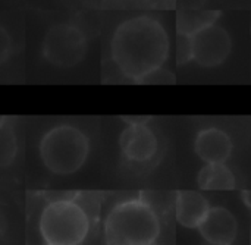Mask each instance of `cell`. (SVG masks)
Here are the masks:
<instances>
[{
  "instance_id": "cell-1",
  "label": "cell",
  "mask_w": 251,
  "mask_h": 245,
  "mask_svg": "<svg viewBox=\"0 0 251 245\" xmlns=\"http://www.w3.org/2000/svg\"><path fill=\"white\" fill-rule=\"evenodd\" d=\"M169 35L163 24L149 15L129 18L118 25L110 41V56L119 72L141 84L169 57Z\"/></svg>"
},
{
  "instance_id": "cell-2",
  "label": "cell",
  "mask_w": 251,
  "mask_h": 245,
  "mask_svg": "<svg viewBox=\"0 0 251 245\" xmlns=\"http://www.w3.org/2000/svg\"><path fill=\"white\" fill-rule=\"evenodd\" d=\"M160 231L159 215L141 197L118 203L104 220L107 245H154Z\"/></svg>"
},
{
  "instance_id": "cell-3",
  "label": "cell",
  "mask_w": 251,
  "mask_h": 245,
  "mask_svg": "<svg viewBox=\"0 0 251 245\" xmlns=\"http://www.w3.org/2000/svg\"><path fill=\"white\" fill-rule=\"evenodd\" d=\"M38 151L43 165L51 173L66 176L78 172L87 162L90 140L78 126L60 123L41 137Z\"/></svg>"
},
{
  "instance_id": "cell-4",
  "label": "cell",
  "mask_w": 251,
  "mask_h": 245,
  "mask_svg": "<svg viewBox=\"0 0 251 245\" xmlns=\"http://www.w3.org/2000/svg\"><path fill=\"white\" fill-rule=\"evenodd\" d=\"M38 229L46 245H81L90 232V216L74 198L53 200L43 209Z\"/></svg>"
},
{
  "instance_id": "cell-5",
  "label": "cell",
  "mask_w": 251,
  "mask_h": 245,
  "mask_svg": "<svg viewBox=\"0 0 251 245\" xmlns=\"http://www.w3.org/2000/svg\"><path fill=\"white\" fill-rule=\"evenodd\" d=\"M88 44L84 32L72 24L53 25L44 34L41 53L43 57L57 68H74L87 54Z\"/></svg>"
},
{
  "instance_id": "cell-6",
  "label": "cell",
  "mask_w": 251,
  "mask_h": 245,
  "mask_svg": "<svg viewBox=\"0 0 251 245\" xmlns=\"http://www.w3.org/2000/svg\"><path fill=\"white\" fill-rule=\"evenodd\" d=\"M232 51V38L229 32L212 24L191 37V60L203 68H216L222 65Z\"/></svg>"
},
{
  "instance_id": "cell-7",
  "label": "cell",
  "mask_w": 251,
  "mask_h": 245,
  "mask_svg": "<svg viewBox=\"0 0 251 245\" xmlns=\"http://www.w3.org/2000/svg\"><path fill=\"white\" fill-rule=\"evenodd\" d=\"M122 156L137 165L151 162L159 151V138L146 122H131L119 138Z\"/></svg>"
},
{
  "instance_id": "cell-8",
  "label": "cell",
  "mask_w": 251,
  "mask_h": 245,
  "mask_svg": "<svg viewBox=\"0 0 251 245\" xmlns=\"http://www.w3.org/2000/svg\"><path fill=\"white\" fill-rule=\"evenodd\" d=\"M197 231L209 244L232 245L238 234V222L228 209L216 206L210 207Z\"/></svg>"
},
{
  "instance_id": "cell-9",
  "label": "cell",
  "mask_w": 251,
  "mask_h": 245,
  "mask_svg": "<svg viewBox=\"0 0 251 245\" xmlns=\"http://www.w3.org/2000/svg\"><path fill=\"white\" fill-rule=\"evenodd\" d=\"M232 150L231 137L221 128H204L194 140V151L204 163H226Z\"/></svg>"
},
{
  "instance_id": "cell-10",
  "label": "cell",
  "mask_w": 251,
  "mask_h": 245,
  "mask_svg": "<svg viewBox=\"0 0 251 245\" xmlns=\"http://www.w3.org/2000/svg\"><path fill=\"white\" fill-rule=\"evenodd\" d=\"M209 210L207 198L197 191H178L175 196V218L184 228L197 229Z\"/></svg>"
},
{
  "instance_id": "cell-11",
  "label": "cell",
  "mask_w": 251,
  "mask_h": 245,
  "mask_svg": "<svg viewBox=\"0 0 251 245\" xmlns=\"http://www.w3.org/2000/svg\"><path fill=\"white\" fill-rule=\"evenodd\" d=\"M197 184L204 191H229L235 188L237 179L226 163H206L199 172Z\"/></svg>"
},
{
  "instance_id": "cell-12",
  "label": "cell",
  "mask_w": 251,
  "mask_h": 245,
  "mask_svg": "<svg viewBox=\"0 0 251 245\" xmlns=\"http://www.w3.org/2000/svg\"><path fill=\"white\" fill-rule=\"evenodd\" d=\"M221 13L215 10H182L176 18L178 34L193 37L200 29L216 24Z\"/></svg>"
},
{
  "instance_id": "cell-13",
  "label": "cell",
  "mask_w": 251,
  "mask_h": 245,
  "mask_svg": "<svg viewBox=\"0 0 251 245\" xmlns=\"http://www.w3.org/2000/svg\"><path fill=\"white\" fill-rule=\"evenodd\" d=\"M18 153V140L13 128L6 123L0 128V168L9 166Z\"/></svg>"
},
{
  "instance_id": "cell-14",
  "label": "cell",
  "mask_w": 251,
  "mask_h": 245,
  "mask_svg": "<svg viewBox=\"0 0 251 245\" xmlns=\"http://www.w3.org/2000/svg\"><path fill=\"white\" fill-rule=\"evenodd\" d=\"M176 62H178V65H185V63L191 62V37L178 34Z\"/></svg>"
},
{
  "instance_id": "cell-15",
  "label": "cell",
  "mask_w": 251,
  "mask_h": 245,
  "mask_svg": "<svg viewBox=\"0 0 251 245\" xmlns=\"http://www.w3.org/2000/svg\"><path fill=\"white\" fill-rule=\"evenodd\" d=\"M174 82H175V75L165 68H159L150 72L141 81V84H174Z\"/></svg>"
},
{
  "instance_id": "cell-16",
  "label": "cell",
  "mask_w": 251,
  "mask_h": 245,
  "mask_svg": "<svg viewBox=\"0 0 251 245\" xmlns=\"http://www.w3.org/2000/svg\"><path fill=\"white\" fill-rule=\"evenodd\" d=\"M12 53V38L9 32L0 25V65H3Z\"/></svg>"
},
{
  "instance_id": "cell-17",
  "label": "cell",
  "mask_w": 251,
  "mask_h": 245,
  "mask_svg": "<svg viewBox=\"0 0 251 245\" xmlns=\"http://www.w3.org/2000/svg\"><path fill=\"white\" fill-rule=\"evenodd\" d=\"M4 232H6V219H4V215L0 210V240L3 238Z\"/></svg>"
},
{
  "instance_id": "cell-18",
  "label": "cell",
  "mask_w": 251,
  "mask_h": 245,
  "mask_svg": "<svg viewBox=\"0 0 251 245\" xmlns=\"http://www.w3.org/2000/svg\"><path fill=\"white\" fill-rule=\"evenodd\" d=\"M6 123H7V118L3 116V115H0V128H1L3 125H6Z\"/></svg>"
}]
</instances>
